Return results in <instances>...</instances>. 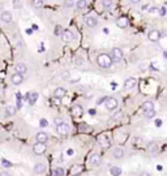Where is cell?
I'll return each mask as SVG.
<instances>
[{"label": "cell", "instance_id": "obj_1", "mask_svg": "<svg viewBox=\"0 0 167 176\" xmlns=\"http://www.w3.org/2000/svg\"><path fill=\"white\" fill-rule=\"evenodd\" d=\"M112 63H114V60H112V58L108 54L102 52L97 56V64H98V67H101V68H103V69L111 68Z\"/></svg>", "mask_w": 167, "mask_h": 176}, {"label": "cell", "instance_id": "obj_2", "mask_svg": "<svg viewBox=\"0 0 167 176\" xmlns=\"http://www.w3.org/2000/svg\"><path fill=\"white\" fill-rule=\"evenodd\" d=\"M111 155H112V158H114V159H116V160L123 159V158L125 157V150H124V147H121V146H115L114 149L111 150Z\"/></svg>", "mask_w": 167, "mask_h": 176}, {"label": "cell", "instance_id": "obj_3", "mask_svg": "<svg viewBox=\"0 0 167 176\" xmlns=\"http://www.w3.org/2000/svg\"><path fill=\"white\" fill-rule=\"evenodd\" d=\"M117 104H119V102H117V99H116V98H114V97H108V98L104 99V107H106L108 111L116 110Z\"/></svg>", "mask_w": 167, "mask_h": 176}, {"label": "cell", "instance_id": "obj_4", "mask_svg": "<svg viewBox=\"0 0 167 176\" xmlns=\"http://www.w3.org/2000/svg\"><path fill=\"white\" fill-rule=\"evenodd\" d=\"M56 132L60 136H68L69 134V124L65 123V121H61L60 124L56 125Z\"/></svg>", "mask_w": 167, "mask_h": 176}, {"label": "cell", "instance_id": "obj_5", "mask_svg": "<svg viewBox=\"0 0 167 176\" xmlns=\"http://www.w3.org/2000/svg\"><path fill=\"white\" fill-rule=\"evenodd\" d=\"M123 56H124V54H123L121 48L114 47L111 50V58H112V60H115L116 63H120V61L123 60Z\"/></svg>", "mask_w": 167, "mask_h": 176}, {"label": "cell", "instance_id": "obj_6", "mask_svg": "<svg viewBox=\"0 0 167 176\" xmlns=\"http://www.w3.org/2000/svg\"><path fill=\"white\" fill-rule=\"evenodd\" d=\"M46 151H47V145L46 144H39V142H37V144L33 146V153L35 155H42Z\"/></svg>", "mask_w": 167, "mask_h": 176}, {"label": "cell", "instance_id": "obj_7", "mask_svg": "<svg viewBox=\"0 0 167 176\" xmlns=\"http://www.w3.org/2000/svg\"><path fill=\"white\" fill-rule=\"evenodd\" d=\"M48 140H50V136H48L47 132L41 131V132H38V133L35 134V141L39 142V144H47Z\"/></svg>", "mask_w": 167, "mask_h": 176}, {"label": "cell", "instance_id": "obj_8", "mask_svg": "<svg viewBox=\"0 0 167 176\" xmlns=\"http://www.w3.org/2000/svg\"><path fill=\"white\" fill-rule=\"evenodd\" d=\"M76 38V35L73 34L72 30H63V34H61V39L64 41L65 43H69V42H73Z\"/></svg>", "mask_w": 167, "mask_h": 176}, {"label": "cell", "instance_id": "obj_9", "mask_svg": "<svg viewBox=\"0 0 167 176\" xmlns=\"http://www.w3.org/2000/svg\"><path fill=\"white\" fill-rule=\"evenodd\" d=\"M101 163H102V158L99 154H91L89 157V164L93 166V167H98V166H101Z\"/></svg>", "mask_w": 167, "mask_h": 176}, {"label": "cell", "instance_id": "obj_10", "mask_svg": "<svg viewBox=\"0 0 167 176\" xmlns=\"http://www.w3.org/2000/svg\"><path fill=\"white\" fill-rule=\"evenodd\" d=\"M161 37H162V33L159 30H150L148 33V39L150 42H158L161 39Z\"/></svg>", "mask_w": 167, "mask_h": 176}, {"label": "cell", "instance_id": "obj_11", "mask_svg": "<svg viewBox=\"0 0 167 176\" xmlns=\"http://www.w3.org/2000/svg\"><path fill=\"white\" fill-rule=\"evenodd\" d=\"M12 20H13V17H12V13H10L9 11H3L1 13H0V21L3 22V24H10L12 22Z\"/></svg>", "mask_w": 167, "mask_h": 176}, {"label": "cell", "instance_id": "obj_12", "mask_svg": "<svg viewBox=\"0 0 167 176\" xmlns=\"http://www.w3.org/2000/svg\"><path fill=\"white\" fill-rule=\"evenodd\" d=\"M84 22H85V25L89 26V28H95L97 25H98V20H97V17L90 16V14L84 17Z\"/></svg>", "mask_w": 167, "mask_h": 176}, {"label": "cell", "instance_id": "obj_13", "mask_svg": "<svg viewBox=\"0 0 167 176\" xmlns=\"http://www.w3.org/2000/svg\"><path fill=\"white\" fill-rule=\"evenodd\" d=\"M70 112H72L73 116H76V118H80V116L84 115V108L81 104H73L72 108H70Z\"/></svg>", "mask_w": 167, "mask_h": 176}, {"label": "cell", "instance_id": "obj_14", "mask_svg": "<svg viewBox=\"0 0 167 176\" xmlns=\"http://www.w3.org/2000/svg\"><path fill=\"white\" fill-rule=\"evenodd\" d=\"M136 85H137V80L135 77H129L124 81V89L127 90H130V89H135Z\"/></svg>", "mask_w": 167, "mask_h": 176}, {"label": "cell", "instance_id": "obj_15", "mask_svg": "<svg viewBox=\"0 0 167 176\" xmlns=\"http://www.w3.org/2000/svg\"><path fill=\"white\" fill-rule=\"evenodd\" d=\"M10 82H12L13 85H21L23 82V76L20 73H13L12 76H10Z\"/></svg>", "mask_w": 167, "mask_h": 176}, {"label": "cell", "instance_id": "obj_16", "mask_svg": "<svg viewBox=\"0 0 167 176\" xmlns=\"http://www.w3.org/2000/svg\"><path fill=\"white\" fill-rule=\"evenodd\" d=\"M128 25H129V20L127 19V17H119V19L116 20V26L120 28V29H125V28H128Z\"/></svg>", "mask_w": 167, "mask_h": 176}, {"label": "cell", "instance_id": "obj_17", "mask_svg": "<svg viewBox=\"0 0 167 176\" xmlns=\"http://www.w3.org/2000/svg\"><path fill=\"white\" fill-rule=\"evenodd\" d=\"M33 171H34V173H38V175H41V173H44V172H46V164H44L43 162L35 163V164H34Z\"/></svg>", "mask_w": 167, "mask_h": 176}, {"label": "cell", "instance_id": "obj_18", "mask_svg": "<svg viewBox=\"0 0 167 176\" xmlns=\"http://www.w3.org/2000/svg\"><path fill=\"white\" fill-rule=\"evenodd\" d=\"M98 142H99V145H102V147H104V149H106V147H110V140L107 138L106 137V134H99L98 136Z\"/></svg>", "mask_w": 167, "mask_h": 176}, {"label": "cell", "instance_id": "obj_19", "mask_svg": "<svg viewBox=\"0 0 167 176\" xmlns=\"http://www.w3.org/2000/svg\"><path fill=\"white\" fill-rule=\"evenodd\" d=\"M14 72H16V73H20V74H22V76H23V74L28 72V67H26L23 63H17V64L14 65Z\"/></svg>", "mask_w": 167, "mask_h": 176}, {"label": "cell", "instance_id": "obj_20", "mask_svg": "<svg viewBox=\"0 0 167 176\" xmlns=\"http://www.w3.org/2000/svg\"><path fill=\"white\" fill-rule=\"evenodd\" d=\"M67 95V90L64 87H56L54 90V97L55 98H59V99H63V98Z\"/></svg>", "mask_w": 167, "mask_h": 176}, {"label": "cell", "instance_id": "obj_21", "mask_svg": "<svg viewBox=\"0 0 167 176\" xmlns=\"http://www.w3.org/2000/svg\"><path fill=\"white\" fill-rule=\"evenodd\" d=\"M141 110H142V112H149V111H153L154 110V103L151 102V100H146V102L142 103V106H141Z\"/></svg>", "mask_w": 167, "mask_h": 176}, {"label": "cell", "instance_id": "obj_22", "mask_svg": "<svg viewBox=\"0 0 167 176\" xmlns=\"http://www.w3.org/2000/svg\"><path fill=\"white\" fill-rule=\"evenodd\" d=\"M14 113H16V107H14V106L8 104L7 107H5V110H4V115L7 116V118H9V116H13Z\"/></svg>", "mask_w": 167, "mask_h": 176}, {"label": "cell", "instance_id": "obj_23", "mask_svg": "<svg viewBox=\"0 0 167 176\" xmlns=\"http://www.w3.org/2000/svg\"><path fill=\"white\" fill-rule=\"evenodd\" d=\"M51 176H64V170L61 167H55L51 172Z\"/></svg>", "mask_w": 167, "mask_h": 176}, {"label": "cell", "instance_id": "obj_24", "mask_svg": "<svg viewBox=\"0 0 167 176\" xmlns=\"http://www.w3.org/2000/svg\"><path fill=\"white\" fill-rule=\"evenodd\" d=\"M110 173H111V176H120L121 175V170H120V167L114 166V167L110 168Z\"/></svg>", "mask_w": 167, "mask_h": 176}, {"label": "cell", "instance_id": "obj_25", "mask_svg": "<svg viewBox=\"0 0 167 176\" xmlns=\"http://www.w3.org/2000/svg\"><path fill=\"white\" fill-rule=\"evenodd\" d=\"M75 6L77 9H85L88 7V3H86V0H77Z\"/></svg>", "mask_w": 167, "mask_h": 176}, {"label": "cell", "instance_id": "obj_26", "mask_svg": "<svg viewBox=\"0 0 167 176\" xmlns=\"http://www.w3.org/2000/svg\"><path fill=\"white\" fill-rule=\"evenodd\" d=\"M148 151L151 153V154H155L157 151H158V145L155 144V142H151V144H149L148 146Z\"/></svg>", "mask_w": 167, "mask_h": 176}, {"label": "cell", "instance_id": "obj_27", "mask_svg": "<svg viewBox=\"0 0 167 176\" xmlns=\"http://www.w3.org/2000/svg\"><path fill=\"white\" fill-rule=\"evenodd\" d=\"M37 99H38V93H30L29 94V103L30 104H34L37 102Z\"/></svg>", "mask_w": 167, "mask_h": 176}, {"label": "cell", "instance_id": "obj_28", "mask_svg": "<svg viewBox=\"0 0 167 176\" xmlns=\"http://www.w3.org/2000/svg\"><path fill=\"white\" fill-rule=\"evenodd\" d=\"M102 6H103L106 9H110L112 6H114V1H112V0H102Z\"/></svg>", "mask_w": 167, "mask_h": 176}, {"label": "cell", "instance_id": "obj_29", "mask_svg": "<svg viewBox=\"0 0 167 176\" xmlns=\"http://www.w3.org/2000/svg\"><path fill=\"white\" fill-rule=\"evenodd\" d=\"M34 8H42L43 7V0H31Z\"/></svg>", "mask_w": 167, "mask_h": 176}, {"label": "cell", "instance_id": "obj_30", "mask_svg": "<svg viewBox=\"0 0 167 176\" xmlns=\"http://www.w3.org/2000/svg\"><path fill=\"white\" fill-rule=\"evenodd\" d=\"M75 6V1L73 0H64V7L65 8H72Z\"/></svg>", "mask_w": 167, "mask_h": 176}, {"label": "cell", "instance_id": "obj_31", "mask_svg": "<svg viewBox=\"0 0 167 176\" xmlns=\"http://www.w3.org/2000/svg\"><path fill=\"white\" fill-rule=\"evenodd\" d=\"M54 34H55V35H57V37H61V34H63V29H61V26H59V25H57V26L55 28Z\"/></svg>", "mask_w": 167, "mask_h": 176}, {"label": "cell", "instance_id": "obj_32", "mask_svg": "<svg viewBox=\"0 0 167 176\" xmlns=\"http://www.w3.org/2000/svg\"><path fill=\"white\" fill-rule=\"evenodd\" d=\"M13 7H14L16 9H21V7H22L21 0H13Z\"/></svg>", "mask_w": 167, "mask_h": 176}, {"label": "cell", "instance_id": "obj_33", "mask_svg": "<svg viewBox=\"0 0 167 176\" xmlns=\"http://www.w3.org/2000/svg\"><path fill=\"white\" fill-rule=\"evenodd\" d=\"M144 115H145V118H148V119L154 118V116H155V110H153V111H149V112H145V113H144Z\"/></svg>", "mask_w": 167, "mask_h": 176}, {"label": "cell", "instance_id": "obj_34", "mask_svg": "<svg viewBox=\"0 0 167 176\" xmlns=\"http://www.w3.org/2000/svg\"><path fill=\"white\" fill-rule=\"evenodd\" d=\"M39 123H41V124H39V125H41L42 128H44V126H47V125H48V123H47V120H46V119H41V121H39Z\"/></svg>", "mask_w": 167, "mask_h": 176}, {"label": "cell", "instance_id": "obj_35", "mask_svg": "<svg viewBox=\"0 0 167 176\" xmlns=\"http://www.w3.org/2000/svg\"><path fill=\"white\" fill-rule=\"evenodd\" d=\"M158 13L161 14V16H164V14H166V8H159L158 9Z\"/></svg>", "mask_w": 167, "mask_h": 176}, {"label": "cell", "instance_id": "obj_36", "mask_svg": "<svg viewBox=\"0 0 167 176\" xmlns=\"http://www.w3.org/2000/svg\"><path fill=\"white\" fill-rule=\"evenodd\" d=\"M52 100H54L55 104H60V103H61V99H59V98H55V97H54V99H52Z\"/></svg>", "mask_w": 167, "mask_h": 176}, {"label": "cell", "instance_id": "obj_37", "mask_svg": "<svg viewBox=\"0 0 167 176\" xmlns=\"http://www.w3.org/2000/svg\"><path fill=\"white\" fill-rule=\"evenodd\" d=\"M140 176H151V173H149V172H146V171H144V172L140 173Z\"/></svg>", "mask_w": 167, "mask_h": 176}, {"label": "cell", "instance_id": "obj_38", "mask_svg": "<svg viewBox=\"0 0 167 176\" xmlns=\"http://www.w3.org/2000/svg\"><path fill=\"white\" fill-rule=\"evenodd\" d=\"M149 11L153 12V13H154V12H158V8H157V7H151V8L149 9Z\"/></svg>", "mask_w": 167, "mask_h": 176}, {"label": "cell", "instance_id": "obj_39", "mask_svg": "<svg viewBox=\"0 0 167 176\" xmlns=\"http://www.w3.org/2000/svg\"><path fill=\"white\" fill-rule=\"evenodd\" d=\"M130 3L132 4H138V3H141V0H129Z\"/></svg>", "mask_w": 167, "mask_h": 176}, {"label": "cell", "instance_id": "obj_40", "mask_svg": "<svg viewBox=\"0 0 167 176\" xmlns=\"http://www.w3.org/2000/svg\"><path fill=\"white\" fill-rule=\"evenodd\" d=\"M61 121H64V120H61V119H55V124H56V125H57V124H60Z\"/></svg>", "mask_w": 167, "mask_h": 176}, {"label": "cell", "instance_id": "obj_41", "mask_svg": "<svg viewBox=\"0 0 167 176\" xmlns=\"http://www.w3.org/2000/svg\"><path fill=\"white\" fill-rule=\"evenodd\" d=\"M63 78H65V80H67V78H69V73L67 74V72H65V73H63Z\"/></svg>", "mask_w": 167, "mask_h": 176}, {"label": "cell", "instance_id": "obj_42", "mask_svg": "<svg viewBox=\"0 0 167 176\" xmlns=\"http://www.w3.org/2000/svg\"><path fill=\"white\" fill-rule=\"evenodd\" d=\"M155 125H157V126H161V125H162V121H161V120H157V121H155Z\"/></svg>", "mask_w": 167, "mask_h": 176}, {"label": "cell", "instance_id": "obj_43", "mask_svg": "<svg viewBox=\"0 0 167 176\" xmlns=\"http://www.w3.org/2000/svg\"><path fill=\"white\" fill-rule=\"evenodd\" d=\"M67 154H68V155H72V154H73V150H72V149L67 150Z\"/></svg>", "mask_w": 167, "mask_h": 176}, {"label": "cell", "instance_id": "obj_44", "mask_svg": "<svg viewBox=\"0 0 167 176\" xmlns=\"http://www.w3.org/2000/svg\"><path fill=\"white\" fill-rule=\"evenodd\" d=\"M1 176H9V175H8V173H4V172H3V173H1Z\"/></svg>", "mask_w": 167, "mask_h": 176}]
</instances>
